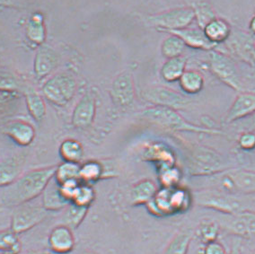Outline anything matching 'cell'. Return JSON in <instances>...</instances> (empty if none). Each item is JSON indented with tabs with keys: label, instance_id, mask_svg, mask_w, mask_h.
Listing matches in <instances>:
<instances>
[{
	"label": "cell",
	"instance_id": "13",
	"mask_svg": "<svg viewBox=\"0 0 255 254\" xmlns=\"http://www.w3.org/2000/svg\"><path fill=\"white\" fill-rule=\"evenodd\" d=\"M223 187L228 191H237L245 194L255 193V171H229L224 179Z\"/></svg>",
	"mask_w": 255,
	"mask_h": 254
},
{
	"label": "cell",
	"instance_id": "14",
	"mask_svg": "<svg viewBox=\"0 0 255 254\" xmlns=\"http://www.w3.org/2000/svg\"><path fill=\"white\" fill-rule=\"evenodd\" d=\"M48 245L56 254H68L75 248L76 240L72 229L65 225L54 227L49 235Z\"/></svg>",
	"mask_w": 255,
	"mask_h": 254
},
{
	"label": "cell",
	"instance_id": "47",
	"mask_svg": "<svg viewBox=\"0 0 255 254\" xmlns=\"http://www.w3.org/2000/svg\"><path fill=\"white\" fill-rule=\"evenodd\" d=\"M0 254H9V253H6V252H1V253H0Z\"/></svg>",
	"mask_w": 255,
	"mask_h": 254
},
{
	"label": "cell",
	"instance_id": "32",
	"mask_svg": "<svg viewBox=\"0 0 255 254\" xmlns=\"http://www.w3.org/2000/svg\"><path fill=\"white\" fill-rule=\"evenodd\" d=\"M0 252H6L11 254H20L22 245L18 239V235L11 229L0 231Z\"/></svg>",
	"mask_w": 255,
	"mask_h": 254
},
{
	"label": "cell",
	"instance_id": "39",
	"mask_svg": "<svg viewBox=\"0 0 255 254\" xmlns=\"http://www.w3.org/2000/svg\"><path fill=\"white\" fill-rule=\"evenodd\" d=\"M239 147L244 151H252L255 149V133L244 132L238 139Z\"/></svg>",
	"mask_w": 255,
	"mask_h": 254
},
{
	"label": "cell",
	"instance_id": "20",
	"mask_svg": "<svg viewBox=\"0 0 255 254\" xmlns=\"http://www.w3.org/2000/svg\"><path fill=\"white\" fill-rule=\"evenodd\" d=\"M235 216L236 219L228 227L230 233L239 237L255 236V212L244 210Z\"/></svg>",
	"mask_w": 255,
	"mask_h": 254
},
{
	"label": "cell",
	"instance_id": "41",
	"mask_svg": "<svg viewBox=\"0 0 255 254\" xmlns=\"http://www.w3.org/2000/svg\"><path fill=\"white\" fill-rule=\"evenodd\" d=\"M17 93L15 91H6L0 89V105L9 103L17 98Z\"/></svg>",
	"mask_w": 255,
	"mask_h": 254
},
{
	"label": "cell",
	"instance_id": "27",
	"mask_svg": "<svg viewBox=\"0 0 255 254\" xmlns=\"http://www.w3.org/2000/svg\"><path fill=\"white\" fill-rule=\"evenodd\" d=\"M28 112L36 122H41L46 115L45 102L33 89H29L24 94Z\"/></svg>",
	"mask_w": 255,
	"mask_h": 254
},
{
	"label": "cell",
	"instance_id": "30",
	"mask_svg": "<svg viewBox=\"0 0 255 254\" xmlns=\"http://www.w3.org/2000/svg\"><path fill=\"white\" fill-rule=\"evenodd\" d=\"M65 209L66 211L63 216L64 225L73 230L82 224L84 219L87 217L89 208L70 203Z\"/></svg>",
	"mask_w": 255,
	"mask_h": 254
},
{
	"label": "cell",
	"instance_id": "37",
	"mask_svg": "<svg viewBox=\"0 0 255 254\" xmlns=\"http://www.w3.org/2000/svg\"><path fill=\"white\" fill-rule=\"evenodd\" d=\"M198 237L205 245L218 240L219 236V227L213 221H204L201 223L197 231Z\"/></svg>",
	"mask_w": 255,
	"mask_h": 254
},
{
	"label": "cell",
	"instance_id": "38",
	"mask_svg": "<svg viewBox=\"0 0 255 254\" xmlns=\"http://www.w3.org/2000/svg\"><path fill=\"white\" fill-rule=\"evenodd\" d=\"M17 87V81L13 75L9 73L0 72V89L16 92Z\"/></svg>",
	"mask_w": 255,
	"mask_h": 254
},
{
	"label": "cell",
	"instance_id": "40",
	"mask_svg": "<svg viewBox=\"0 0 255 254\" xmlns=\"http://www.w3.org/2000/svg\"><path fill=\"white\" fill-rule=\"evenodd\" d=\"M204 254H228L227 250L224 247L222 244H220L218 241L211 242L205 245L204 248Z\"/></svg>",
	"mask_w": 255,
	"mask_h": 254
},
{
	"label": "cell",
	"instance_id": "43",
	"mask_svg": "<svg viewBox=\"0 0 255 254\" xmlns=\"http://www.w3.org/2000/svg\"><path fill=\"white\" fill-rule=\"evenodd\" d=\"M23 254H50L48 251L45 250H29Z\"/></svg>",
	"mask_w": 255,
	"mask_h": 254
},
{
	"label": "cell",
	"instance_id": "15",
	"mask_svg": "<svg viewBox=\"0 0 255 254\" xmlns=\"http://www.w3.org/2000/svg\"><path fill=\"white\" fill-rule=\"evenodd\" d=\"M70 203L61 191L59 183L53 177L41 194L42 207L49 212L59 211L66 209Z\"/></svg>",
	"mask_w": 255,
	"mask_h": 254
},
{
	"label": "cell",
	"instance_id": "18",
	"mask_svg": "<svg viewBox=\"0 0 255 254\" xmlns=\"http://www.w3.org/2000/svg\"><path fill=\"white\" fill-rule=\"evenodd\" d=\"M169 33L175 34L184 41L185 45L197 50H212L216 44L207 38L204 31L201 28H184L181 30L172 31Z\"/></svg>",
	"mask_w": 255,
	"mask_h": 254
},
{
	"label": "cell",
	"instance_id": "48",
	"mask_svg": "<svg viewBox=\"0 0 255 254\" xmlns=\"http://www.w3.org/2000/svg\"><path fill=\"white\" fill-rule=\"evenodd\" d=\"M248 254H255V251H253V252H251V253H249Z\"/></svg>",
	"mask_w": 255,
	"mask_h": 254
},
{
	"label": "cell",
	"instance_id": "45",
	"mask_svg": "<svg viewBox=\"0 0 255 254\" xmlns=\"http://www.w3.org/2000/svg\"><path fill=\"white\" fill-rule=\"evenodd\" d=\"M252 58H253V60H254V62L255 63V45L253 48V50H252Z\"/></svg>",
	"mask_w": 255,
	"mask_h": 254
},
{
	"label": "cell",
	"instance_id": "4",
	"mask_svg": "<svg viewBox=\"0 0 255 254\" xmlns=\"http://www.w3.org/2000/svg\"><path fill=\"white\" fill-rule=\"evenodd\" d=\"M191 151L188 171L192 176H209L228 170L221 156L213 150L196 146Z\"/></svg>",
	"mask_w": 255,
	"mask_h": 254
},
{
	"label": "cell",
	"instance_id": "2",
	"mask_svg": "<svg viewBox=\"0 0 255 254\" xmlns=\"http://www.w3.org/2000/svg\"><path fill=\"white\" fill-rule=\"evenodd\" d=\"M139 117L156 127L171 131L193 132L208 135L222 134V131L219 129L201 127L189 123L181 114H178L176 110L171 108L153 106L141 112Z\"/></svg>",
	"mask_w": 255,
	"mask_h": 254
},
{
	"label": "cell",
	"instance_id": "3",
	"mask_svg": "<svg viewBox=\"0 0 255 254\" xmlns=\"http://www.w3.org/2000/svg\"><path fill=\"white\" fill-rule=\"evenodd\" d=\"M78 89L76 78L68 73H59L43 84L41 91L51 104L63 107L73 99Z\"/></svg>",
	"mask_w": 255,
	"mask_h": 254
},
{
	"label": "cell",
	"instance_id": "28",
	"mask_svg": "<svg viewBox=\"0 0 255 254\" xmlns=\"http://www.w3.org/2000/svg\"><path fill=\"white\" fill-rule=\"evenodd\" d=\"M104 165L97 161H88L80 165V181L87 184H93L104 179Z\"/></svg>",
	"mask_w": 255,
	"mask_h": 254
},
{
	"label": "cell",
	"instance_id": "17",
	"mask_svg": "<svg viewBox=\"0 0 255 254\" xmlns=\"http://www.w3.org/2000/svg\"><path fill=\"white\" fill-rule=\"evenodd\" d=\"M24 164L23 155H13L0 162V188L8 187L21 175Z\"/></svg>",
	"mask_w": 255,
	"mask_h": 254
},
{
	"label": "cell",
	"instance_id": "5",
	"mask_svg": "<svg viewBox=\"0 0 255 254\" xmlns=\"http://www.w3.org/2000/svg\"><path fill=\"white\" fill-rule=\"evenodd\" d=\"M194 20L195 14L191 7L168 10L148 17V22L153 26L168 32L189 27Z\"/></svg>",
	"mask_w": 255,
	"mask_h": 254
},
{
	"label": "cell",
	"instance_id": "1",
	"mask_svg": "<svg viewBox=\"0 0 255 254\" xmlns=\"http://www.w3.org/2000/svg\"><path fill=\"white\" fill-rule=\"evenodd\" d=\"M57 165L37 168L23 173L11 185L6 187L3 200L9 207H17L31 202L42 194L54 177Z\"/></svg>",
	"mask_w": 255,
	"mask_h": 254
},
{
	"label": "cell",
	"instance_id": "19",
	"mask_svg": "<svg viewBox=\"0 0 255 254\" xmlns=\"http://www.w3.org/2000/svg\"><path fill=\"white\" fill-rule=\"evenodd\" d=\"M5 133L21 146L31 145L35 138V129L24 121H14L5 127Z\"/></svg>",
	"mask_w": 255,
	"mask_h": 254
},
{
	"label": "cell",
	"instance_id": "35",
	"mask_svg": "<svg viewBox=\"0 0 255 254\" xmlns=\"http://www.w3.org/2000/svg\"><path fill=\"white\" fill-rule=\"evenodd\" d=\"M159 181L162 187L173 188L179 186L182 180V173L175 165L162 168L159 170Z\"/></svg>",
	"mask_w": 255,
	"mask_h": 254
},
{
	"label": "cell",
	"instance_id": "11",
	"mask_svg": "<svg viewBox=\"0 0 255 254\" xmlns=\"http://www.w3.org/2000/svg\"><path fill=\"white\" fill-rule=\"evenodd\" d=\"M96 114V99L94 93L87 92L75 106L71 123L76 128L91 127Z\"/></svg>",
	"mask_w": 255,
	"mask_h": 254
},
{
	"label": "cell",
	"instance_id": "26",
	"mask_svg": "<svg viewBox=\"0 0 255 254\" xmlns=\"http://www.w3.org/2000/svg\"><path fill=\"white\" fill-rule=\"evenodd\" d=\"M59 154L64 162L79 163L84 156V148L79 141L69 138L59 145Z\"/></svg>",
	"mask_w": 255,
	"mask_h": 254
},
{
	"label": "cell",
	"instance_id": "42",
	"mask_svg": "<svg viewBox=\"0 0 255 254\" xmlns=\"http://www.w3.org/2000/svg\"><path fill=\"white\" fill-rule=\"evenodd\" d=\"M229 254H242L241 243L240 242H235L232 245V249L230 251Z\"/></svg>",
	"mask_w": 255,
	"mask_h": 254
},
{
	"label": "cell",
	"instance_id": "22",
	"mask_svg": "<svg viewBox=\"0 0 255 254\" xmlns=\"http://www.w3.org/2000/svg\"><path fill=\"white\" fill-rule=\"evenodd\" d=\"M187 58L183 56L168 59L160 70V75L164 81L168 83L179 81L186 70Z\"/></svg>",
	"mask_w": 255,
	"mask_h": 254
},
{
	"label": "cell",
	"instance_id": "25",
	"mask_svg": "<svg viewBox=\"0 0 255 254\" xmlns=\"http://www.w3.org/2000/svg\"><path fill=\"white\" fill-rule=\"evenodd\" d=\"M179 83L182 91L189 95H196L204 87V77L195 70H185Z\"/></svg>",
	"mask_w": 255,
	"mask_h": 254
},
{
	"label": "cell",
	"instance_id": "36",
	"mask_svg": "<svg viewBox=\"0 0 255 254\" xmlns=\"http://www.w3.org/2000/svg\"><path fill=\"white\" fill-rule=\"evenodd\" d=\"M193 10L195 14V20L198 23L199 28H201V30H203L206 25L209 24L211 21L217 18L212 7L206 2L198 3L194 5Z\"/></svg>",
	"mask_w": 255,
	"mask_h": 254
},
{
	"label": "cell",
	"instance_id": "44",
	"mask_svg": "<svg viewBox=\"0 0 255 254\" xmlns=\"http://www.w3.org/2000/svg\"><path fill=\"white\" fill-rule=\"evenodd\" d=\"M251 31L254 32L255 34V15L253 17V19L251 20L250 25H249Z\"/></svg>",
	"mask_w": 255,
	"mask_h": 254
},
{
	"label": "cell",
	"instance_id": "10",
	"mask_svg": "<svg viewBox=\"0 0 255 254\" xmlns=\"http://www.w3.org/2000/svg\"><path fill=\"white\" fill-rule=\"evenodd\" d=\"M197 201L198 204L204 208L215 209L219 212L234 216L244 211L239 200L232 196L217 191L201 192L197 196Z\"/></svg>",
	"mask_w": 255,
	"mask_h": 254
},
{
	"label": "cell",
	"instance_id": "34",
	"mask_svg": "<svg viewBox=\"0 0 255 254\" xmlns=\"http://www.w3.org/2000/svg\"><path fill=\"white\" fill-rule=\"evenodd\" d=\"M96 199V192L91 184L81 182L74 194L71 203L89 208Z\"/></svg>",
	"mask_w": 255,
	"mask_h": 254
},
{
	"label": "cell",
	"instance_id": "31",
	"mask_svg": "<svg viewBox=\"0 0 255 254\" xmlns=\"http://www.w3.org/2000/svg\"><path fill=\"white\" fill-rule=\"evenodd\" d=\"M186 45L180 37L172 34L164 39L161 45V53L165 59H173L182 56Z\"/></svg>",
	"mask_w": 255,
	"mask_h": 254
},
{
	"label": "cell",
	"instance_id": "24",
	"mask_svg": "<svg viewBox=\"0 0 255 254\" xmlns=\"http://www.w3.org/2000/svg\"><path fill=\"white\" fill-rule=\"evenodd\" d=\"M26 36L28 40L38 46L44 44L46 40V28L42 14H32L26 25Z\"/></svg>",
	"mask_w": 255,
	"mask_h": 254
},
{
	"label": "cell",
	"instance_id": "23",
	"mask_svg": "<svg viewBox=\"0 0 255 254\" xmlns=\"http://www.w3.org/2000/svg\"><path fill=\"white\" fill-rule=\"evenodd\" d=\"M207 38L216 45L227 41L231 35V27L223 19L216 18L203 29Z\"/></svg>",
	"mask_w": 255,
	"mask_h": 254
},
{
	"label": "cell",
	"instance_id": "46",
	"mask_svg": "<svg viewBox=\"0 0 255 254\" xmlns=\"http://www.w3.org/2000/svg\"><path fill=\"white\" fill-rule=\"evenodd\" d=\"M82 254H97L96 252H92V251H87V252H84Z\"/></svg>",
	"mask_w": 255,
	"mask_h": 254
},
{
	"label": "cell",
	"instance_id": "16",
	"mask_svg": "<svg viewBox=\"0 0 255 254\" xmlns=\"http://www.w3.org/2000/svg\"><path fill=\"white\" fill-rule=\"evenodd\" d=\"M254 114H255V94L242 93L234 101L226 120L228 123H234Z\"/></svg>",
	"mask_w": 255,
	"mask_h": 254
},
{
	"label": "cell",
	"instance_id": "6",
	"mask_svg": "<svg viewBox=\"0 0 255 254\" xmlns=\"http://www.w3.org/2000/svg\"><path fill=\"white\" fill-rule=\"evenodd\" d=\"M31 202L17 206L13 213L10 229L16 235L31 230L48 216L49 211L42 205L31 204Z\"/></svg>",
	"mask_w": 255,
	"mask_h": 254
},
{
	"label": "cell",
	"instance_id": "8",
	"mask_svg": "<svg viewBox=\"0 0 255 254\" xmlns=\"http://www.w3.org/2000/svg\"><path fill=\"white\" fill-rule=\"evenodd\" d=\"M143 99L150 105L173 110L185 109L191 104L185 96L164 87H151L141 93Z\"/></svg>",
	"mask_w": 255,
	"mask_h": 254
},
{
	"label": "cell",
	"instance_id": "9",
	"mask_svg": "<svg viewBox=\"0 0 255 254\" xmlns=\"http://www.w3.org/2000/svg\"><path fill=\"white\" fill-rule=\"evenodd\" d=\"M110 95L114 105L119 108L131 107L136 98L132 74L128 70L120 73L112 83Z\"/></svg>",
	"mask_w": 255,
	"mask_h": 254
},
{
	"label": "cell",
	"instance_id": "7",
	"mask_svg": "<svg viewBox=\"0 0 255 254\" xmlns=\"http://www.w3.org/2000/svg\"><path fill=\"white\" fill-rule=\"evenodd\" d=\"M210 66L212 73L220 81L236 91H241V79L232 59L219 51L210 50Z\"/></svg>",
	"mask_w": 255,
	"mask_h": 254
},
{
	"label": "cell",
	"instance_id": "29",
	"mask_svg": "<svg viewBox=\"0 0 255 254\" xmlns=\"http://www.w3.org/2000/svg\"><path fill=\"white\" fill-rule=\"evenodd\" d=\"M80 164L77 163L64 162L57 165L55 172L54 179L59 184L71 181H80ZM81 182V181H80Z\"/></svg>",
	"mask_w": 255,
	"mask_h": 254
},
{
	"label": "cell",
	"instance_id": "33",
	"mask_svg": "<svg viewBox=\"0 0 255 254\" xmlns=\"http://www.w3.org/2000/svg\"><path fill=\"white\" fill-rule=\"evenodd\" d=\"M191 242L190 233H179L169 243L163 254H187Z\"/></svg>",
	"mask_w": 255,
	"mask_h": 254
},
{
	"label": "cell",
	"instance_id": "12",
	"mask_svg": "<svg viewBox=\"0 0 255 254\" xmlns=\"http://www.w3.org/2000/svg\"><path fill=\"white\" fill-rule=\"evenodd\" d=\"M59 63V55L53 48L45 44L39 46L33 60V72L35 77L38 79L49 77Z\"/></svg>",
	"mask_w": 255,
	"mask_h": 254
},
{
	"label": "cell",
	"instance_id": "21",
	"mask_svg": "<svg viewBox=\"0 0 255 254\" xmlns=\"http://www.w3.org/2000/svg\"><path fill=\"white\" fill-rule=\"evenodd\" d=\"M158 191L155 182L145 179L136 183L130 191V201L133 206H141L149 203Z\"/></svg>",
	"mask_w": 255,
	"mask_h": 254
}]
</instances>
